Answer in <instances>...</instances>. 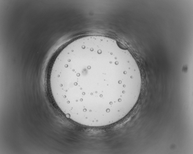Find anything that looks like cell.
Returning a JSON list of instances; mask_svg holds the SVG:
<instances>
[{"label":"cell","mask_w":193,"mask_h":154,"mask_svg":"<svg viewBox=\"0 0 193 154\" xmlns=\"http://www.w3.org/2000/svg\"><path fill=\"white\" fill-rule=\"evenodd\" d=\"M141 79L125 46L92 35L75 39L62 49L53 64L49 83L55 102L67 118L96 125L124 114Z\"/></svg>","instance_id":"1"}]
</instances>
